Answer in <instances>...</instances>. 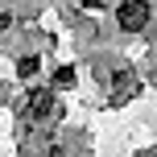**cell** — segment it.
<instances>
[{
    "instance_id": "obj_4",
    "label": "cell",
    "mask_w": 157,
    "mask_h": 157,
    "mask_svg": "<svg viewBox=\"0 0 157 157\" xmlns=\"http://www.w3.org/2000/svg\"><path fill=\"white\" fill-rule=\"evenodd\" d=\"M54 78H58V87H71V83H75V71H71V66H62Z\"/></svg>"
},
{
    "instance_id": "obj_8",
    "label": "cell",
    "mask_w": 157,
    "mask_h": 157,
    "mask_svg": "<svg viewBox=\"0 0 157 157\" xmlns=\"http://www.w3.org/2000/svg\"><path fill=\"white\" fill-rule=\"evenodd\" d=\"M153 157H157V153H153Z\"/></svg>"
},
{
    "instance_id": "obj_5",
    "label": "cell",
    "mask_w": 157,
    "mask_h": 157,
    "mask_svg": "<svg viewBox=\"0 0 157 157\" xmlns=\"http://www.w3.org/2000/svg\"><path fill=\"white\" fill-rule=\"evenodd\" d=\"M17 71H21V75H33V71H37V58H21V66H17Z\"/></svg>"
},
{
    "instance_id": "obj_3",
    "label": "cell",
    "mask_w": 157,
    "mask_h": 157,
    "mask_svg": "<svg viewBox=\"0 0 157 157\" xmlns=\"http://www.w3.org/2000/svg\"><path fill=\"white\" fill-rule=\"evenodd\" d=\"M128 95H136V78H124V83H116V99H128Z\"/></svg>"
},
{
    "instance_id": "obj_7",
    "label": "cell",
    "mask_w": 157,
    "mask_h": 157,
    "mask_svg": "<svg viewBox=\"0 0 157 157\" xmlns=\"http://www.w3.org/2000/svg\"><path fill=\"white\" fill-rule=\"evenodd\" d=\"M83 4H87V8H99V4H103V0H83Z\"/></svg>"
},
{
    "instance_id": "obj_2",
    "label": "cell",
    "mask_w": 157,
    "mask_h": 157,
    "mask_svg": "<svg viewBox=\"0 0 157 157\" xmlns=\"http://www.w3.org/2000/svg\"><path fill=\"white\" fill-rule=\"evenodd\" d=\"M25 112L29 116H50L54 112V91H33L29 103H25Z\"/></svg>"
},
{
    "instance_id": "obj_1",
    "label": "cell",
    "mask_w": 157,
    "mask_h": 157,
    "mask_svg": "<svg viewBox=\"0 0 157 157\" xmlns=\"http://www.w3.org/2000/svg\"><path fill=\"white\" fill-rule=\"evenodd\" d=\"M116 21H120V29H128V33L145 29V25H149V4H145V0H124L120 13H116Z\"/></svg>"
},
{
    "instance_id": "obj_6",
    "label": "cell",
    "mask_w": 157,
    "mask_h": 157,
    "mask_svg": "<svg viewBox=\"0 0 157 157\" xmlns=\"http://www.w3.org/2000/svg\"><path fill=\"white\" fill-rule=\"evenodd\" d=\"M8 25H13V17H0V33H4V29H8Z\"/></svg>"
}]
</instances>
